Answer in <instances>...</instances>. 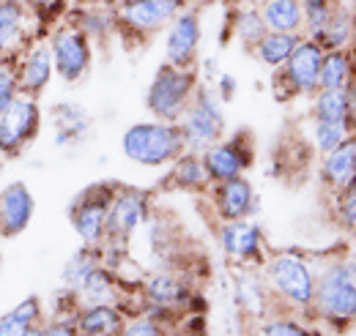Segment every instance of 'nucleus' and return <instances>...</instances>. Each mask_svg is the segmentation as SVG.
Instances as JSON below:
<instances>
[{
  "label": "nucleus",
  "mask_w": 356,
  "mask_h": 336,
  "mask_svg": "<svg viewBox=\"0 0 356 336\" xmlns=\"http://www.w3.org/2000/svg\"><path fill=\"white\" fill-rule=\"evenodd\" d=\"M52 124H55V145L69 148L88 137L90 115L74 101H60L52 107Z\"/></svg>",
  "instance_id": "nucleus-20"
},
{
  "label": "nucleus",
  "mask_w": 356,
  "mask_h": 336,
  "mask_svg": "<svg viewBox=\"0 0 356 336\" xmlns=\"http://www.w3.org/2000/svg\"><path fill=\"white\" fill-rule=\"evenodd\" d=\"M195 90H197L195 69H176L170 63H162L145 90V107L156 121L178 124L181 115L186 112Z\"/></svg>",
  "instance_id": "nucleus-3"
},
{
  "label": "nucleus",
  "mask_w": 356,
  "mask_h": 336,
  "mask_svg": "<svg viewBox=\"0 0 356 336\" xmlns=\"http://www.w3.org/2000/svg\"><path fill=\"white\" fill-rule=\"evenodd\" d=\"M36 213V200L22 180L0 189V238H17L28 230Z\"/></svg>",
  "instance_id": "nucleus-15"
},
{
  "label": "nucleus",
  "mask_w": 356,
  "mask_h": 336,
  "mask_svg": "<svg viewBox=\"0 0 356 336\" xmlns=\"http://www.w3.org/2000/svg\"><path fill=\"white\" fill-rule=\"evenodd\" d=\"M354 25H356L354 11H351L348 6H343V3H337L334 11H332V17H329V22H326V28H323V33L318 36L321 49H323V52H326V49H346V47L351 44Z\"/></svg>",
  "instance_id": "nucleus-27"
},
{
  "label": "nucleus",
  "mask_w": 356,
  "mask_h": 336,
  "mask_svg": "<svg viewBox=\"0 0 356 336\" xmlns=\"http://www.w3.org/2000/svg\"><path fill=\"white\" fill-rule=\"evenodd\" d=\"M250 336H261V334H250Z\"/></svg>",
  "instance_id": "nucleus-45"
},
{
  "label": "nucleus",
  "mask_w": 356,
  "mask_h": 336,
  "mask_svg": "<svg viewBox=\"0 0 356 336\" xmlns=\"http://www.w3.org/2000/svg\"><path fill=\"white\" fill-rule=\"evenodd\" d=\"M302 3V14H305V31H307V39L318 42V36L323 33L332 11H334V0H299Z\"/></svg>",
  "instance_id": "nucleus-33"
},
{
  "label": "nucleus",
  "mask_w": 356,
  "mask_h": 336,
  "mask_svg": "<svg viewBox=\"0 0 356 336\" xmlns=\"http://www.w3.org/2000/svg\"><path fill=\"white\" fill-rule=\"evenodd\" d=\"M42 326H44V323H42ZM42 326H33L25 336H42Z\"/></svg>",
  "instance_id": "nucleus-43"
},
{
  "label": "nucleus",
  "mask_w": 356,
  "mask_h": 336,
  "mask_svg": "<svg viewBox=\"0 0 356 336\" xmlns=\"http://www.w3.org/2000/svg\"><path fill=\"white\" fill-rule=\"evenodd\" d=\"M33 326H28L25 320H19L14 312H6L0 317V336H25Z\"/></svg>",
  "instance_id": "nucleus-39"
},
{
  "label": "nucleus",
  "mask_w": 356,
  "mask_h": 336,
  "mask_svg": "<svg viewBox=\"0 0 356 336\" xmlns=\"http://www.w3.org/2000/svg\"><path fill=\"white\" fill-rule=\"evenodd\" d=\"M17 96V63L14 58H0V115Z\"/></svg>",
  "instance_id": "nucleus-36"
},
{
  "label": "nucleus",
  "mask_w": 356,
  "mask_h": 336,
  "mask_svg": "<svg viewBox=\"0 0 356 336\" xmlns=\"http://www.w3.org/2000/svg\"><path fill=\"white\" fill-rule=\"evenodd\" d=\"M220 246L236 262H261L264 260V233L255 221H247V219L222 221Z\"/></svg>",
  "instance_id": "nucleus-17"
},
{
  "label": "nucleus",
  "mask_w": 356,
  "mask_h": 336,
  "mask_svg": "<svg viewBox=\"0 0 356 336\" xmlns=\"http://www.w3.org/2000/svg\"><path fill=\"white\" fill-rule=\"evenodd\" d=\"M200 14L195 8H181L178 17L168 25L165 36V63L176 69H195L200 49Z\"/></svg>",
  "instance_id": "nucleus-13"
},
{
  "label": "nucleus",
  "mask_w": 356,
  "mask_h": 336,
  "mask_svg": "<svg viewBox=\"0 0 356 336\" xmlns=\"http://www.w3.org/2000/svg\"><path fill=\"white\" fill-rule=\"evenodd\" d=\"M19 3H22V0H19Z\"/></svg>",
  "instance_id": "nucleus-47"
},
{
  "label": "nucleus",
  "mask_w": 356,
  "mask_h": 336,
  "mask_svg": "<svg viewBox=\"0 0 356 336\" xmlns=\"http://www.w3.org/2000/svg\"><path fill=\"white\" fill-rule=\"evenodd\" d=\"M42 336H83L74 320H52L42 326Z\"/></svg>",
  "instance_id": "nucleus-40"
},
{
  "label": "nucleus",
  "mask_w": 356,
  "mask_h": 336,
  "mask_svg": "<svg viewBox=\"0 0 356 336\" xmlns=\"http://www.w3.org/2000/svg\"><path fill=\"white\" fill-rule=\"evenodd\" d=\"M351 11H354V17H356V0H354V8H351Z\"/></svg>",
  "instance_id": "nucleus-44"
},
{
  "label": "nucleus",
  "mask_w": 356,
  "mask_h": 336,
  "mask_svg": "<svg viewBox=\"0 0 356 336\" xmlns=\"http://www.w3.org/2000/svg\"><path fill=\"white\" fill-rule=\"evenodd\" d=\"M321 60L323 49L312 39H302L291 58L274 69V90L280 99H293V96H312L318 90L321 77Z\"/></svg>",
  "instance_id": "nucleus-9"
},
{
  "label": "nucleus",
  "mask_w": 356,
  "mask_h": 336,
  "mask_svg": "<svg viewBox=\"0 0 356 336\" xmlns=\"http://www.w3.org/2000/svg\"><path fill=\"white\" fill-rule=\"evenodd\" d=\"M77 328L83 336H121L127 317L118 306L110 303H96V306H83L74 317Z\"/></svg>",
  "instance_id": "nucleus-21"
},
{
  "label": "nucleus",
  "mask_w": 356,
  "mask_h": 336,
  "mask_svg": "<svg viewBox=\"0 0 356 336\" xmlns=\"http://www.w3.org/2000/svg\"><path fill=\"white\" fill-rule=\"evenodd\" d=\"M121 151L129 162L140 167H165L186 153V145L178 124L148 121V124H134L124 131Z\"/></svg>",
  "instance_id": "nucleus-1"
},
{
  "label": "nucleus",
  "mask_w": 356,
  "mask_h": 336,
  "mask_svg": "<svg viewBox=\"0 0 356 336\" xmlns=\"http://www.w3.org/2000/svg\"><path fill=\"white\" fill-rule=\"evenodd\" d=\"M148 219H151L148 194L140 192V189L118 186V192H115V197L110 203V210H107V227H104V244L102 246L118 249Z\"/></svg>",
  "instance_id": "nucleus-11"
},
{
  "label": "nucleus",
  "mask_w": 356,
  "mask_h": 336,
  "mask_svg": "<svg viewBox=\"0 0 356 336\" xmlns=\"http://www.w3.org/2000/svg\"><path fill=\"white\" fill-rule=\"evenodd\" d=\"M14 63H17V90H19V96L39 99L47 90V85L52 83V74H55L49 44L44 39L28 42L14 55Z\"/></svg>",
  "instance_id": "nucleus-14"
},
{
  "label": "nucleus",
  "mask_w": 356,
  "mask_h": 336,
  "mask_svg": "<svg viewBox=\"0 0 356 336\" xmlns=\"http://www.w3.org/2000/svg\"><path fill=\"white\" fill-rule=\"evenodd\" d=\"M312 309L326 323L343 328L356 320V260L326 265L315 276Z\"/></svg>",
  "instance_id": "nucleus-2"
},
{
  "label": "nucleus",
  "mask_w": 356,
  "mask_h": 336,
  "mask_svg": "<svg viewBox=\"0 0 356 336\" xmlns=\"http://www.w3.org/2000/svg\"><path fill=\"white\" fill-rule=\"evenodd\" d=\"M33 17L19 0H0V58H14L22 47L33 39H42L33 33Z\"/></svg>",
  "instance_id": "nucleus-16"
},
{
  "label": "nucleus",
  "mask_w": 356,
  "mask_h": 336,
  "mask_svg": "<svg viewBox=\"0 0 356 336\" xmlns=\"http://www.w3.org/2000/svg\"><path fill=\"white\" fill-rule=\"evenodd\" d=\"M348 47H351V55H354V60H356V25H354V33H351V44H348Z\"/></svg>",
  "instance_id": "nucleus-42"
},
{
  "label": "nucleus",
  "mask_w": 356,
  "mask_h": 336,
  "mask_svg": "<svg viewBox=\"0 0 356 336\" xmlns=\"http://www.w3.org/2000/svg\"><path fill=\"white\" fill-rule=\"evenodd\" d=\"M168 178H170V186H176L181 192H203L211 186L200 153H189V151L173 162V169Z\"/></svg>",
  "instance_id": "nucleus-26"
},
{
  "label": "nucleus",
  "mask_w": 356,
  "mask_h": 336,
  "mask_svg": "<svg viewBox=\"0 0 356 336\" xmlns=\"http://www.w3.org/2000/svg\"><path fill=\"white\" fill-rule=\"evenodd\" d=\"M334 210H337V221H340L346 230H354L356 233V180H351L346 189L337 192Z\"/></svg>",
  "instance_id": "nucleus-37"
},
{
  "label": "nucleus",
  "mask_w": 356,
  "mask_h": 336,
  "mask_svg": "<svg viewBox=\"0 0 356 336\" xmlns=\"http://www.w3.org/2000/svg\"><path fill=\"white\" fill-rule=\"evenodd\" d=\"M220 87H222V99H230L233 90H236V80L227 77V74H222V77H220Z\"/></svg>",
  "instance_id": "nucleus-41"
},
{
  "label": "nucleus",
  "mask_w": 356,
  "mask_h": 336,
  "mask_svg": "<svg viewBox=\"0 0 356 336\" xmlns=\"http://www.w3.org/2000/svg\"><path fill=\"white\" fill-rule=\"evenodd\" d=\"M211 200H214L217 216L222 221L250 219L255 213V189L244 175L211 183Z\"/></svg>",
  "instance_id": "nucleus-18"
},
{
  "label": "nucleus",
  "mask_w": 356,
  "mask_h": 336,
  "mask_svg": "<svg viewBox=\"0 0 356 336\" xmlns=\"http://www.w3.org/2000/svg\"><path fill=\"white\" fill-rule=\"evenodd\" d=\"M261 336H323L318 328H310V326H302L291 317H274L264 323L261 328Z\"/></svg>",
  "instance_id": "nucleus-35"
},
{
  "label": "nucleus",
  "mask_w": 356,
  "mask_h": 336,
  "mask_svg": "<svg viewBox=\"0 0 356 336\" xmlns=\"http://www.w3.org/2000/svg\"><path fill=\"white\" fill-rule=\"evenodd\" d=\"M351 137L348 124H326V121H312V145L315 151L323 156L329 151H334L340 142H346Z\"/></svg>",
  "instance_id": "nucleus-34"
},
{
  "label": "nucleus",
  "mask_w": 356,
  "mask_h": 336,
  "mask_svg": "<svg viewBox=\"0 0 356 336\" xmlns=\"http://www.w3.org/2000/svg\"><path fill=\"white\" fill-rule=\"evenodd\" d=\"M42 134L39 99L17 96L0 115V159H19Z\"/></svg>",
  "instance_id": "nucleus-7"
},
{
  "label": "nucleus",
  "mask_w": 356,
  "mask_h": 336,
  "mask_svg": "<svg viewBox=\"0 0 356 336\" xmlns=\"http://www.w3.org/2000/svg\"><path fill=\"white\" fill-rule=\"evenodd\" d=\"M312 121L326 124H348V96L343 90H315L312 93Z\"/></svg>",
  "instance_id": "nucleus-31"
},
{
  "label": "nucleus",
  "mask_w": 356,
  "mask_h": 336,
  "mask_svg": "<svg viewBox=\"0 0 356 336\" xmlns=\"http://www.w3.org/2000/svg\"><path fill=\"white\" fill-rule=\"evenodd\" d=\"M77 298L83 306H96V303H110L121 309V285L115 279V274L102 262L88 279L86 285L77 290Z\"/></svg>",
  "instance_id": "nucleus-24"
},
{
  "label": "nucleus",
  "mask_w": 356,
  "mask_h": 336,
  "mask_svg": "<svg viewBox=\"0 0 356 336\" xmlns=\"http://www.w3.org/2000/svg\"><path fill=\"white\" fill-rule=\"evenodd\" d=\"M99 265H102V246H83V249H77L69 257V262L63 265V287L77 293Z\"/></svg>",
  "instance_id": "nucleus-29"
},
{
  "label": "nucleus",
  "mask_w": 356,
  "mask_h": 336,
  "mask_svg": "<svg viewBox=\"0 0 356 336\" xmlns=\"http://www.w3.org/2000/svg\"><path fill=\"white\" fill-rule=\"evenodd\" d=\"M47 44L52 55V69L63 83L77 85L90 72L93 42L74 22H58L47 33Z\"/></svg>",
  "instance_id": "nucleus-6"
},
{
  "label": "nucleus",
  "mask_w": 356,
  "mask_h": 336,
  "mask_svg": "<svg viewBox=\"0 0 356 336\" xmlns=\"http://www.w3.org/2000/svg\"><path fill=\"white\" fill-rule=\"evenodd\" d=\"M118 192V183H90L83 189L74 203L69 205V221L74 233L80 235L83 246H102L104 244V227H107V210Z\"/></svg>",
  "instance_id": "nucleus-8"
},
{
  "label": "nucleus",
  "mask_w": 356,
  "mask_h": 336,
  "mask_svg": "<svg viewBox=\"0 0 356 336\" xmlns=\"http://www.w3.org/2000/svg\"><path fill=\"white\" fill-rule=\"evenodd\" d=\"M143 293L148 298V303H154L156 309H181V306H189V298H192V290L178 276L165 271L154 274L143 285Z\"/></svg>",
  "instance_id": "nucleus-22"
},
{
  "label": "nucleus",
  "mask_w": 356,
  "mask_h": 336,
  "mask_svg": "<svg viewBox=\"0 0 356 336\" xmlns=\"http://www.w3.org/2000/svg\"><path fill=\"white\" fill-rule=\"evenodd\" d=\"M255 3H258V0H255Z\"/></svg>",
  "instance_id": "nucleus-46"
},
{
  "label": "nucleus",
  "mask_w": 356,
  "mask_h": 336,
  "mask_svg": "<svg viewBox=\"0 0 356 336\" xmlns=\"http://www.w3.org/2000/svg\"><path fill=\"white\" fill-rule=\"evenodd\" d=\"M266 282L280 298L296 309H312L315 271L296 252H277L266 260Z\"/></svg>",
  "instance_id": "nucleus-5"
},
{
  "label": "nucleus",
  "mask_w": 356,
  "mask_h": 336,
  "mask_svg": "<svg viewBox=\"0 0 356 336\" xmlns=\"http://www.w3.org/2000/svg\"><path fill=\"white\" fill-rule=\"evenodd\" d=\"M356 74V60L351 49H326L321 60L318 90H343Z\"/></svg>",
  "instance_id": "nucleus-25"
},
{
  "label": "nucleus",
  "mask_w": 356,
  "mask_h": 336,
  "mask_svg": "<svg viewBox=\"0 0 356 336\" xmlns=\"http://www.w3.org/2000/svg\"><path fill=\"white\" fill-rule=\"evenodd\" d=\"M22 6L31 11L33 22H36V33L47 36L55 22H60V17L69 8V0H22Z\"/></svg>",
  "instance_id": "nucleus-32"
},
{
  "label": "nucleus",
  "mask_w": 356,
  "mask_h": 336,
  "mask_svg": "<svg viewBox=\"0 0 356 336\" xmlns=\"http://www.w3.org/2000/svg\"><path fill=\"white\" fill-rule=\"evenodd\" d=\"M230 28H233V36L244 44L247 49H255V44L261 42L268 33L266 22L258 11V6H238L233 11V19H230Z\"/></svg>",
  "instance_id": "nucleus-30"
},
{
  "label": "nucleus",
  "mask_w": 356,
  "mask_h": 336,
  "mask_svg": "<svg viewBox=\"0 0 356 336\" xmlns=\"http://www.w3.org/2000/svg\"><path fill=\"white\" fill-rule=\"evenodd\" d=\"M181 134H184V145L189 153H203L209 151L214 142H220L225 137V112L220 93L214 87L197 85L186 112L178 121Z\"/></svg>",
  "instance_id": "nucleus-4"
},
{
  "label": "nucleus",
  "mask_w": 356,
  "mask_h": 336,
  "mask_svg": "<svg viewBox=\"0 0 356 336\" xmlns=\"http://www.w3.org/2000/svg\"><path fill=\"white\" fill-rule=\"evenodd\" d=\"M321 178L334 192L346 189L351 180H356V134H351L346 142H340L334 151L323 153Z\"/></svg>",
  "instance_id": "nucleus-19"
},
{
  "label": "nucleus",
  "mask_w": 356,
  "mask_h": 336,
  "mask_svg": "<svg viewBox=\"0 0 356 336\" xmlns=\"http://www.w3.org/2000/svg\"><path fill=\"white\" fill-rule=\"evenodd\" d=\"M305 36L302 33H271L268 31L266 36L261 39V42L255 44V58L268 66V69H280L288 58H291V52L296 49V44L302 42Z\"/></svg>",
  "instance_id": "nucleus-28"
},
{
  "label": "nucleus",
  "mask_w": 356,
  "mask_h": 336,
  "mask_svg": "<svg viewBox=\"0 0 356 336\" xmlns=\"http://www.w3.org/2000/svg\"><path fill=\"white\" fill-rule=\"evenodd\" d=\"M181 8H186L181 0H121L113 8V22L121 33L145 39L168 28Z\"/></svg>",
  "instance_id": "nucleus-10"
},
{
  "label": "nucleus",
  "mask_w": 356,
  "mask_h": 336,
  "mask_svg": "<svg viewBox=\"0 0 356 336\" xmlns=\"http://www.w3.org/2000/svg\"><path fill=\"white\" fill-rule=\"evenodd\" d=\"M121 336H162V326L154 314H137L132 323L124 326Z\"/></svg>",
  "instance_id": "nucleus-38"
},
{
  "label": "nucleus",
  "mask_w": 356,
  "mask_h": 336,
  "mask_svg": "<svg viewBox=\"0 0 356 336\" xmlns=\"http://www.w3.org/2000/svg\"><path fill=\"white\" fill-rule=\"evenodd\" d=\"M200 159H203V167H206V175L211 183L230 180V178H238L252 167L255 142H252L250 131H236L233 137H227V140L222 137L209 151H203Z\"/></svg>",
  "instance_id": "nucleus-12"
},
{
  "label": "nucleus",
  "mask_w": 356,
  "mask_h": 336,
  "mask_svg": "<svg viewBox=\"0 0 356 336\" xmlns=\"http://www.w3.org/2000/svg\"><path fill=\"white\" fill-rule=\"evenodd\" d=\"M258 11L271 33H302L305 14L299 0H261Z\"/></svg>",
  "instance_id": "nucleus-23"
}]
</instances>
